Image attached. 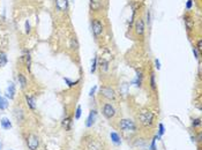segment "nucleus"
<instances>
[{
  "label": "nucleus",
  "mask_w": 202,
  "mask_h": 150,
  "mask_svg": "<svg viewBox=\"0 0 202 150\" xmlns=\"http://www.w3.org/2000/svg\"><path fill=\"white\" fill-rule=\"evenodd\" d=\"M155 114L150 110H142L139 114V121L143 127H152L154 125Z\"/></svg>",
  "instance_id": "f257e3e1"
},
{
  "label": "nucleus",
  "mask_w": 202,
  "mask_h": 150,
  "mask_svg": "<svg viewBox=\"0 0 202 150\" xmlns=\"http://www.w3.org/2000/svg\"><path fill=\"white\" fill-rule=\"evenodd\" d=\"M104 30H105V25H104V22L102 19L99 17H94L91 20V31H93L95 38H99L104 33Z\"/></svg>",
  "instance_id": "f03ea898"
},
{
  "label": "nucleus",
  "mask_w": 202,
  "mask_h": 150,
  "mask_svg": "<svg viewBox=\"0 0 202 150\" xmlns=\"http://www.w3.org/2000/svg\"><path fill=\"white\" fill-rule=\"evenodd\" d=\"M119 128L125 133H128V132L130 133H135L138 127H136V124L131 119H121L119 121Z\"/></svg>",
  "instance_id": "7ed1b4c3"
},
{
  "label": "nucleus",
  "mask_w": 202,
  "mask_h": 150,
  "mask_svg": "<svg viewBox=\"0 0 202 150\" xmlns=\"http://www.w3.org/2000/svg\"><path fill=\"white\" fill-rule=\"evenodd\" d=\"M106 5V0H89V8L90 12L94 14L101 13L102 11H104Z\"/></svg>",
  "instance_id": "20e7f679"
},
{
  "label": "nucleus",
  "mask_w": 202,
  "mask_h": 150,
  "mask_svg": "<svg viewBox=\"0 0 202 150\" xmlns=\"http://www.w3.org/2000/svg\"><path fill=\"white\" fill-rule=\"evenodd\" d=\"M102 114H103L104 118H106L108 120H111V119H113V118L116 117L117 111H116L114 106L111 104V103H104L103 106H102Z\"/></svg>",
  "instance_id": "39448f33"
},
{
  "label": "nucleus",
  "mask_w": 202,
  "mask_h": 150,
  "mask_svg": "<svg viewBox=\"0 0 202 150\" xmlns=\"http://www.w3.org/2000/svg\"><path fill=\"white\" fill-rule=\"evenodd\" d=\"M134 33L138 37H143L146 33V22L143 17H138L134 22Z\"/></svg>",
  "instance_id": "423d86ee"
},
{
  "label": "nucleus",
  "mask_w": 202,
  "mask_h": 150,
  "mask_svg": "<svg viewBox=\"0 0 202 150\" xmlns=\"http://www.w3.org/2000/svg\"><path fill=\"white\" fill-rule=\"evenodd\" d=\"M99 95L108 100L116 99V91L111 87H108V86H102L99 88Z\"/></svg>",
  "instance_id": "0eeeda50"
},
{
  "label": "nucleus",
  "mask_w": 202,
  "mask_h": 150,
  "mask_svg": "<svg viewBox=\"0 0 202 150\" xmlns=\"http://www.w3.org/2000/svg\"><path fill=\"white\" fill-rule=\"evenodd\" d=\"M41 140L36 134H29L27 138V147L29 150H38Z\"/></svg>",
  "instance_id": "6e6552de"
},
{
  "label": "nucleus",
  "mask_w": 202,
  "mask_h": 150,
  "mask_svg": "<svg viewBox=\"0 0 202 150\" xmlns=\"http://www.w3.org/2000/svg\"><path fill=\"white\" fill-rule=\"evenodd\" d=\"M96 118H97V112L95 110H90V112H89V116L87 118V121H86V126L90 128V127H93L95 125V122H96Z\"/></svg>",
  "instance_id": "1a4fd4ad"
},
{
  "label": "nucleus",
  "mask_w": 202,
  "mask_h": 150,
  "mask_svg": "<svg viewBox=\"0 0 202 150\" xmlns=\"http://www.w3.org/2000/svg\"><path fill=\"white\" fill-rule=\"evenodd\" d=\"M55 8L59 12H67L68 1L67 0H55Z\"/></svg>",
  "instance_id": "9d476101"
},
{
  "label": "nucleus",
  "mask_w": 202,
  "mask_h": 150,
  "mask_svg": "<svg viewBox=\"0 0 202 150\" xmlns=\"http://www.w3.org/2000/svg\"><path fill=\"white\" fill-rule=\"evenodd\" d=\"M13 114H14V118L16 119L17 124H19V122H23V120H24V112H23L22 108H14V111H13Z\"/></svg>",
  "instance_id": "9b49d317"
},
{
  "label": "nucleus",
  "mask_w": 202,
  "mask_h": 150,
  "mask_svg": "<svg viewBox=\"0 0 202 150\" xmlns=\"http://www.w3.org/2000/svg\"><path fill=\"white\" fill-rule=\"evenodd\" d=\"M184 21H185V27L188 33H191L192 30H194L193 16H191V15H185V16H184Z\"/></svg>",
  "instance_id": "f8f14e48"
},
{
  "label": "nucleus",
  "mask_w": 202,
  "mask_h": 150,
  "mask_svg": "<svg viewBox=\"0 0 202 150\" xmlns=\"http://www.w3.org/2000/svg\"><path fill=\"white\" fill-rule=\"evenodd\" d=\"M15 84L13 83V82H11L8 86V88H7V90H6V96L8 97L9 99H14V97H15Z\"/></svg>",
  "instance_id": "ddd939ff"
},
{
  "label": "nucleus",
  "mask_w": 202,
  "mask_h": 150,
  "mask_svg": "<svg viewBox=\"0 0 202 150\" xmlns=\"http://www.w3.org/2000/svg\"><path fill=\"white\" fill-rule=\"evenodd\" d=\"M142 80H143V74L142 72L140 69H136V76H135V80L133 81V83L136 86V87H141L142 86Z\"/></svg>",
  "instance_id": "4468645a"
},
{
  "label": "nucleus",
  "mask_w": 202,
  "mask_h": 150,
  "mask_svg": "<svg viewBox=\"0 0 202 150\" xmlns=\"http://www.w3.org/2000/svg\"><path fill=\"white\" fill-rule=\"evenodd\" d=\"M17 81H19V84H20V87L22 89H24L27 86H28V80L25 77L24 74H22V73H19L17 74Z\"/></svg>",
  "instance_id": "2eb2a0df"
},
{
  "label": "nucleus",
  "mask_w": 202,
  "mask_h": 150,
  "mask_svg": "<svg viewBox=\"0 0 202 150\" xmlns=\"http://www.w3.org/2000/svg\"><path fill=\"white\" fill-rule=\"evenodd\" d=\"M0 125H1V128L5 129V130H8V129L12 128V122L9 120L8 118H1V120H0Z\"/></svg>",
  "instance_id": "dca6fc26"
},
{
  "label": "nucleus",
  "mask_w": 202,
  "mask_h": 150,
  "mask_svg": "<svg viewBox=\"0 0 202 150\" xmlns=\"http://www.w3.org/2000/svg\"><path fill=\"white\" fill-rule=\"evenodd\" d=\"M110 138H111V141L113 142L116 146H120V144H121V138H120V135H119L118 133H116V132H111Z\"/></svg>",
  "instance_id": "f3484780"
},
{
  "label": "nucleus",
  "mask_w": 202,
  "mask_h": 150,
  "mask_svg": "<svg viewBox=\"0 0 202 150\" xmlns=\"http://www.w3.org/2000/svg\"><path fill=\"white\" fill-rule=\"evenodd\" d=\"M25 102H27V105H28V108L30 110H36V102H35L34 97L25 95Z\"/></svg>",
  "instance_id": "a211bd4d"
},
{
  "label": "nucleus",
  "mask_w": 202,
  "mask_h": 150,
  "mask_svg": "<svg viewBox=\"0 0 202 150\" xmlns=\"http://www.w3.org/2000/svg\"><path fill=\"white\" fill-rule=\"evenodd\" d=\"M22 58L24 59L25 67H27V69H28V71H30V67H31V57H30V52H29V51H24V55H23Z\"/></svg>",
  "instance_id": "6ab92c4d"
},
{
  "label": "nucleus",
  "mask_w": 202,
  "mask_h": 150,
  "mask_svg": "<svg viewBox=\"0 0 202 150\" xmlns=\"http://www.w3.org/2000/svg\"><path fill=\"white\" fill-rule=\"evenodd\" d=\"M72 118L71 117H67V118H65L63 120V126L65 127V130H71V128H72Z\"/></svg>",
  "instance_id": "aec40b11"
},
{
  "label": "nucleus",
  "mask_w": 202,
  "mask_h": 150,
  "mask_svg": "<svg viewBox=\"0 0 202 150\" xmlns=\"http://www.w3.org/2000/svg\"><path fill=\"white\" fill-rule=\"evenodd\" d=\"M8 63V58H7V54L2 52V51H0V67L5 66L6 64Z\"/></svg>",
  "instance_id": "412c9836"
},
{
  "label": "nucleus",
  "mask_w": 202,
  "mask_h": 150,
  "mask_svg": "<svg viewBox=\"0 0 202 150\" xmlns=\"http://www.w3.org/2000/svg\"><path fill=\"white\" fill-rule=\"evenodd\" d=\"M89 149L90 150H102V146L98 143V142H91L90 144H89V147H88Z\"/></svg>",
  "instance_id": "4be33fe9"
},
{
  "label": "nucleus",
  "mask_w": 202,
  "mask_h": 150,
  "mask_svg": "<svg viewBox=\"0 0 202 150\" xmlns=\"http://www.w3.org/2000/svg\"><path fill=\"white\" fill-rule=\"evenodd\" d=\"M71 47L74 49V50H77L79 49V42H77V38L74 36V37L71 38Z\"/></svg>",
  "instance_id": "5701e85b"
},
{
  "label": "nucleus",
  "mask_w": 202,
  "mask_h": 150,
  "mask_svg": "<svg viewBox=\"0 0 202 150\" xmlns=\"http://www.w3.org/2000/svg\"><path fill=\"white\" fill-rule=\"evenodd\" d=\"M99 67H101V71L106 72L109 69V61L108 60H102L101 64H99Z\"/></svg>",
  "instance_id": "b1692460"
},
{
  "label": "nucleus",
  "mask_w": 202,
  "mask_h": 150,
  "mask_svg": "<svg viewBox=\"0 0 202 150\" xmlns=\"http://www.w3.org/2000/svg\"><path fill=\"white\" fill-rule=\"evenodd\" d=\"M98 60H97V57H94V60H93V64H91V68H90V73L93 74L96 72V68L98 66V63H97Z\"/></svg>",
  "instance_id": "393cba45"
},
{
  "label": "nucleus",
  "mask_w": 202,
  "mask_h": 150,
  "mask_svg": "<svg viewBox=\"0 0 202 150\" xmlns=\"http://www.w3.org/2000/svg\"><path fill=\"white\" fill-rule=\"evenodd\" d=\"M150 88L152 90H156V81H155V73H150Z\"/></svg>",
  "instance_id": "a878e982"
},
{
  "label": "nucleus",
  "mask_w": 202,
  "mask_h": 150,
  "mask_svg": "<svg viewBox=\"0 0 202 150\" xmlns=\"http://www.w3.org/2000/svg\"><path fill=\"white\" fill-rule=\"evenodd\" d=\"M7 105H8V103H7V100L5 99L4 97L0 96V110L1 111H4L5 108H7Z\"/></svg>",
  "instance_id": "bb28decb"
},
{
  "label": "nucleus",
  "mask_w": 202,
  "mask_h": 150,
  "mask_svg": "<svg viewBox=\"0 0 202 150\" xmlns=\"http://www.w3.org/2000/svg\"><path fill=\"white\" fill-rule=\"evenodd\" d=\"M160 136H158V135H155V136L152 138V144H150V150H157V148H156V141L160 140Z\"/></svg>",
  "instance_id": "cd10ccee"
},
{
  "label": "nucleus",
  "mask_w": 202,
  "mask_h": 150,
  "mask_svg": "<svg viewBox=\"0 0 202 150\" xmlns=\"http://www.w3.org/2000/svg\"><path fill=\"white\" fill-rule=\"evenodd\" d=\"M200 126H201V118H196V119L192 120V127L196 128V127H200Z\"/></svg>",
  "instance_id": "c85d7f7f"
},
{
  "label": "nucleus",
  "mask_w": 202,
  "mask_h": 150,
  "mask_svg": "<svg viewBox=\"0 0 202 150\" xmlns=\"http://www.w3.org/2000/svg\"><path fill=\"white\" fill-rule=\"evenodd\" d=\"M64 81H65V82H66V83H67V86L68 87H74V86H75L76 83H79V80H77V81H75V82H73V81H71V80L68 79V77H64Z\"/></svg>",
  "instance_id": "c756f323"
},
{
  "label": "nucleus",
  "mask_w": 202,
  "mask_h": 150,
  "mask_svg": "<svg viewBox=\"0 0 202 150\" xmlns=\"http://www.w3.org/2000/svg\"><path fill=\"white\" fill-rule=\"evenodd\" d=\"M81 114H82V108H81V106H77V108H76L75 116H74V118H75L76 120H79V119L81 118Z\"/></svg>",
  "instance_id": "7c9ffc66"
},
{
  "label": "nucleus",
  "mask_w": 202,
  "mask_h": 150,
  "mask_svg": "<svg viewBox=\"0 0 202 150\" xmlns=\"http://www.w3.org/2000/svg\"><path fill=\"white\" fill-rule=\"evenodd\" d=\"M164 133H165V127H164V125L163 124H160L158 125V136H162V135H164Z\"/></svg>",
  "instance_id": "2f4dec72"
},
{
  "label": "nucleus",
  "mask_w": 202,
  "mask_h": 150,
  "mask_svg": "<svg viewBox=\"0 0 202 150\" xmlns=\"http://www.w3.org/2000/svg\"><path fill=\"white\" fill-rule=\"evenodd\" d=\"M192 51H193V54H194V57H195V58L198 59H200V52H199L198 50H196V47H195V46H193V49H192Z\"/></svg>",
  "instance_id": "473e14b6"
},
{
  "label": "nucleus",
  "mask_w": 202,
  "mask_h": 150,
  "mask_svg": "<svg viewBox=\"0 0 202 150\" xmlns=\"http://www.w3.org/2000/svg\"><path fill=\"white\" fill-rule=\"evenodd\" d=\"M195 47H196V50H198L199 52H201V51H202V41H201V38L198 41V43H196V46H195Z\"/></svg>",
  "instance_id": "72a5a7b5"
},
{
  "label": "nucleus",
  "mask_w": 202,
  "mask_h": 150,
  "mask_svg": "<svg viewBox=\"0 0 202 150\" xmlns=\"http://www.w3.org/2000/svg\"><path fill=\"white\" fill-rule=\"evenodd\" d=\"M192 6H193V0H188V1L186 2V9H191L192 8Z\"/></svg>",
  "instance_id": "f704fd0d"
},
{
  "label": "nucleus",
  "mask_w": 202,
  "mask_h": 150,
  "mask_svg": "<svg viewBox=\"0 0 202 150\" xmlns=\"http://www.w3.org/2000/svg\"><path fill=\"white\" fill-rule=\"evenodd\" d=\"M25 33H30V23H29V21H28V20L25 21Z\"/></svg>",
  "instance_id": "c9c22d12"
},
{
  "label": "nucleus",
  "mask_w": 202,
  "mask_h": 150,
  "mask_svg": "<svg viewBox=\"0 0 202 150\" xmlns=\"http://www.w3.org/2000/svg\"><path fill=\"white\" fill-rule=\"evenodd\" d=\"M155 67L157 69H160V63L158 59H155Z\"/></svg>",
  "instance_id": "e433bc0d"
},
{
  "label": "nucleus",
  "mask_w": 202,
  "mask_h": 150,
  "mask_svg": "<svg viewBox=\"0 0 202 150\" xmlns=\"http://www.w3.org/2000/svg\"><path fill=\"white\" fill-rule=\"evenodd\" d=\"M96 89H97V87L96 86H94V87L91 88V90H90V94H89V95H90V96H94V95H95V91H96Z\"/></svg>",
  "instance_id": "4c0bfd02"
},
{
  "label": "nucleus",
  "mask_w": 202,
  "mask_h": 150,
  "mask_svg": "<svg viewBox=\"0 0 202 150\" xmlns=\"http://www.w3.org/2000/svg\"><path fill=\"white\" fill-rule=\"evenodd\" d=\"M0 150H1V143H0Z\"/></svg>",
  "instance_id": "58836bf2"
},
{
  "label": "nucleus",
  "mask_w": 202,
  "mask_h": 150,
  "mask_svg": "<svg viewBox=\"0 0 202 150\" xmlns=\"http://www.w3.org/2000/svg\"><path fill=\"white\" fill-rule=\"evenodd\" d=\"M72 1H74V0H72Z\"/></svg>",
  "instance_id": "ea45409f"
},
{
  "label": "nucleus",
  "mask_w": 202,
  "mask_h": 150,
  "mask_svg": "<svg viewBox=\"0 0 202 150\" xmlns=\"http://www.w3.org/2000/svg\"><path fill=\"white\" fill-rule=\"evenodd\" d=\"M9 150H12V149H9Z\"/></svg>",
  "instance_id": "a19ab883"
}]
</instances>
